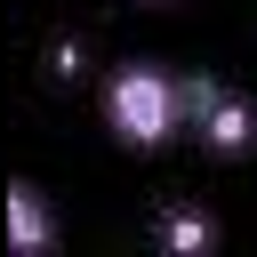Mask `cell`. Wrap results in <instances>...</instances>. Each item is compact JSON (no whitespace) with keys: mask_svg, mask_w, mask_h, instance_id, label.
I'll use <instances>...</instances> for the list:
<instances>
[{"mask_svg":"<svg viewBox=\"0 0 257 257\" xmlns=\"http://www.w3.org/2000/svg\"><path fill=\"white\" fill-rule=\"evenodd\" d=\"M104 128L128 145V153H153L185 128V80L161 72V64H120L104 80Z\"/></svg>","mask_w":257,"mask_h":257,"instance_id":"1","label":"cell"},{"mask_svg":"<svg viewBox=\"0 0 257 257\" xmlns=\"http://www.w3.org/2000/svg\"><path fill=\"white\" fill-rule=\"evenodd\" d=\"M161 241H169V249H217V225H209L201 209H169V217H161Z\"/></svg>","mask_w":257,"mask_h":257,"instance_id":"4","label":"cell"},{"mask_svg":"<svg viewBox=\"0 0 257 257\" xmlns=\"http://www.w3.org/2000/svg\"><path fill=\"white\" fill-rule=\"evenodd\" d=\"M185 128H193L217 161H241V153L257 145V104L233 96V88H217V80H185Z\"/></svg>","mask_w":257,"mask_h":257,"instance_id":"2","label":"cell"},{"mask_svg":"<svg viewBox=\"0 0 257 257\" xmlns=\"http://www.w3.org/2000/svg\"><path fill=\"white\" fill-rule=\"evenodd\" d=\"M8 225H16V249H24V257H40V249L56 241L48 193H40V185H16V193H8Z\"/></svg>","mask_w":257,"mask_h":257,"instance_id":"3","label":"cell"}]
</instances>
